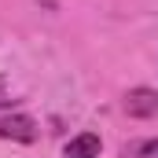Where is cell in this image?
Here are the masks:
<instances>
[{
	"label": "cell",
	"instance_id": "cell-1",
	"mask_svg": "<svg viewBox=\"0 0 158 158\" xmlns=\"http://www.w3.org/2000/svg\"><path fill=\"white\" fill-rule=\"evenodd\" d=\"M0 140L33 143L37 140V121L30 118V114H7V118H0Z\"/></svg>",
	"mask_w": 158,
	"mask_h": 158
},
{
	"label": "cell",
	"instance_id": "cell-2",
	"mask_svg": "<svg viewBox=\"0 0 158 158\" xmlns=\"http://www.w3.org/2000/svg\"><path fill=\"white\" fill-rule=\"evenodd\" d=\"M125 114L129 118H155L158 114V92L155 88H132L125 96Z\"/></svg>",
	"mask_w": 158,
	"mask_h": 158
},
{
	"label": "cell",
	"instance_id": "cell-3",
	"mask_svg": "<svg viewBox=\"0 0 158 158\" xmlns=\"http://www.w3.org/2000/svg\"><path fill=\"white\" fill-rule=\"evenodd\" d=\"M99 151H103L99 136H96V132H81V136H74V140L63 147V158H99Z\"/></svg>",
	"mask_w": 158,
	"mask_h": 158
},
{
	"label": "cell",
	"instance_id": "cell-4",
	"mask_svg": "<svg viewBox=\"0 0 158 158\" xmlns=\"http://www.w3.org/2000/svg\"><path fill=\"white\" fill-rule=\"evenodd\" d=\"M121 158H158V140H129L121 147Z\"/></svg>",
	"mask_w": 158,
	"mask_h": 158
},
{
	"label": "cell",
	"instance_id": "cell-5",
	"mask_svg": "<svg viewBox=\"0 0 158 158\" xmlns=\"http://www.w3.org/2000/svg\"><path fill=\"white\" fill-rule=\"evenodd\" d=\"M11 103V92H7V77L0 74V107H7Z\"/></svg>",
	"mask_w": 158,
	"mask_h": 158
}]
</instances>
